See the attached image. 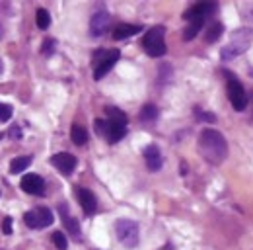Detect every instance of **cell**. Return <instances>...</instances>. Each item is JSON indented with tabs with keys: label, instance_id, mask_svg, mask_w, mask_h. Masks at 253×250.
I'll return each mask as SVG.
<instances>
[{
	"label": "cell",
	"instance_id": "obj_1",
	"mask_svg": "<svg viewBox=\"0 0 253 250\" xmlns=\"http://www.w3.org/2000/svg\"><path fill=\"white\" fill-rule=\"evenodd\" d=\"M199 153L203 155L205 161L212 164H220L228 157V143L220 131L206 127L199 135Z\"/></svg>",
	"mask_w": 253,
	"mask_h": 250
},
{
	"label": "cell",
	"instance_id": "obj_2",
	"mask_svg": "<svg viewBox=\"0 0 253 250\" xmlns=\"http://www.w3.org/2000/svg\"><path fill=\"white\" fill-rule=\"evenodd\" d=\"M164 34H166V28H164V26H154V28H150V30L144 34L142 47H144V51H146L150 57H162V55L168 51L166 41H164Z\"/></svg>",
	"mask_w": 253,
	"mask_h": 250
},
{
	"label": "cell",
	"instance_id": "obj_3",
	"mask_svg": "<svg viewBox=\"0 0 253 250\" xmlns=\"http://www.w3.org/2000/svg\"><path fill=\"white\" fill-rule=\"evenodd\" d=\"M115 236L125 248H135L139 244V225L131 219H119L115 223Z\"/></svg>",
	"mask_w": 253,
	"mask_h": 250
},
{
	"label": "cell",
	"instance_id": "obj_4",
	"mask_svg": "<svg viewBox=\"0 0 253 250\" xmlns=\"http://www.w3.org/2000/svg\"><path fill=\"white\" fill-rule=\"evenodd\" d=\"M95 133L105 137L109 143H117L126 135V123L113 119H95Z\"/></svg>",
	"mask_w": 253,
	"mask_h": 250
},
{
	"label": "cell",
	"instance_id": "obj_5",
	"mask_svg": "<svg viewBox=\"0 0 253 250\" xmlns=\"http://www.w3.org/2000/svg\"><path fill=\"white\" fill-rule=\"evenodd\" d=\"M249 41H251V34H249V32H245V30L236 32V34L232 36L230 43L222 49V59H224V61H230V59H234V57L245 53L247 47H249Z\"/></svg>",
	"mask_w": 253,
	"mask_h": 250
},
{
	"label": "cell",
	"instance_id": "obj_6",
	"mask_svg": "<svg viewBox=\"0 0 253 250\" xmlns=\"http://www.w3.org/2000/svg\"><path fill=\"white\" fill-rule=\"evenodd\" d=\"M24 221H26V225H28L30 229H45V227L53 225L55 215H53V211L47 209V207H37V209H33V211H28V213L24 215Z\"/></svg>",
	"mask_w": 253,
	"mask_h": 250
},
{
	"label": "cell",
	"instance_id": "obj_7",
	"mask_svg": "<svg viewBox=\"0 0 253 250\" xmlns=\"http://www.w3.org/2000/svg\"><path fill=\"white\" fill-rule=\"evenodd\" d=\"M228 98L236 111H243L247 107V92L243 90L241 82H237L236 78H232L228 82Z\"/></svg>",
	"mask_w": 253,
	"mask_h": 250
},
{
	"label": "cell",
	"instance_id": "obj_8",
	"mask_svg": "<svg viewBox=\"0 0 253 250\" xmlns=\"http://www.w3.org/2000/svg\"><path fill=\"white\" fill-rule=\"evenodd\" d=\"M51 164H53L57 170H61V174L70 176V174L74 172L78 161H76L74 155H68V153H57V155L51 157Z\"/></svg>",
	"mask_w": 253,
	"mask_h": 250
},
{
	"label": "cell",
	"instance_id": "obj_9",
	"mask_svg": "<svg viewBox=\"0 0 253 250\" xmlns=\"http://www.w3.org/2000/svg\"><path fill=\"white\" fill-rule=\"evenodd\" d=\"M119 57H121V53L117 51V49H111V51H107L103 57H101V61H99V65L95 67V71H94V78L95 80H99V78H103L115 65H117V61H119Z\"/></svg>",
	"mask_w": 253,
	"mask_h": 250
},
{
	"label": "cell",
	"instance_id": "obj_10",
	"mask_svg": "<svg viewBox=\"0 0 253 250\" xmlns=\"http://www.w3.org/2000/svg\"><path fill=\"white\" fill-rule=\"evenodd\" d=\"M22 190L32 196H43L45 194V180L39 174H26L20 182Z\"/></svg>",
	"mask_w": 253,
	"mask_h": 250
},
{
	"label": "cell",
	"instance_id": "obj_11",
	"mask_svg": "<svg viewBox=\"0 0 253 250\" xmlns=\"http://www.w3.org/2000/svg\"><path fill=\"white\" fill-rule=\"evenodd\" d=\"M214 10V4H206V2H201V4H195L193 8H189L183 18L187 22H206L208 14Z\"/></svg>",
	"mask_w": 253,
	"mask_h": 250
},
{
	"label": "cell",
	"instance_id": "obj_12",
	"mask_svg": "<svg viewBox=\"0 0 253 250\" xmlns=\"http://www.w3.org/2000/svg\"><path fill=\"white\" fill-rule=\"evenodd\" d=\"M59 213H61V219H63V223H64V227H66V231L72 234V238L74 240H80L82 238V231H80V225H78V221L68 213V207H66V203H61L59 205Z\"/></svg>",
	"mask_w": 253,
	"mask_h": 250
},
{
	"label": "cell",
	"instance_id": "obj_13",
	"mask_svg": "<svg viewBox=\"0 0 253 250\" xmlns=\"http://www.w3.org/2000/svg\"><path fill=\"white\" fill-rule=\"evenodd\" d=\"M107 30H109V14H107V12H95V14L92 16V22H90V32H92V36L99 37V36H103Z\"/></svg>",
	"mask_w": 253,
	"mask_h": 250
},
{
	"label": "cell",
	"instance_id": "obj_14",
	"mask_svg": "<svg viewBox=\"0 0 253 250\" xmlns=\"http://www.w3.org/2000/svg\"><path fill=\"white\" fill-rule=\"evenodd\" d=\"M76 196H78V201H80L82 209L86 211V215H92V213L97 211V199H95V196H94L90 190L80 188V190L76 192Z\"/></svg>",
	"mask_w": 253,
	"mask_h": 250
},
{
	"label": "cell",
	"instance_id": "obj_15",
	"mask_svg": "<svg viewBox=\"0 0 253 250\" xmlns=\"http://www.w3.org/2000/svg\"><path fill=\"white\" fill-rule=\"evenodd\" d=\"M144 161H146L148 170H152V172H158L162 168V162H164L162 153H160V149L156 145H150V147L144 149Z\"/></svg>",
	"mask_w": 253,
	"mask_h": 250
},
{
	"label": "cell",
	"instance_id": "obj_16",
	"mask_svg": "<svg viewBox=\"0 0 253 250\" xmlns=\"http://www.w3.org/2000/svg\"><path fill=\"white\" fill-rule=\"evenodd\" d=\"M142 26H137V24H119L115 30H113V39H126V37H133L137 34H141Z\"/></svg>",
	"mask_w": 253,
	"mask_h": 250
},
{
	"label": "cell",
	"instance_id": "obj_17",
	"mask_svg": "<svg viewBox=\"0 0 253 250\" xmlns=\"http://www.w3.org/2000/svg\"><path fill=\"white\" fill-rule=\"evenodd\" d=\"M70 139L74 141V145L82 147V145H86V143H88V133H86V129L82 127V125H72Z\"/></svg>",
	"mask_w": 253,
	"mask_h": 250
},
{
	"label": "cell",
	"instance_id": "obj_18",
	"mask_svg": "<svg viewBox=\"0 0 253 250\" xmlns=\"http://www.w3.org/2000/svg\"><path fill=\"white\" fill-rule=\"evenodd\" d=\"M30 164H32V157H16V159H12V162H10V172H12V174H20V172L26 170Z\"/></svg>",
	"mask_w": 253,
	"mask_h": 250
},
{
	"label": "cell",
	"instance_id": "obj_19",
	"mask_svg": "<svg viewBox=\"0 0 253 250\" xmlns=\"http://www.w3.org/2000/svg\"><path fill=\"white\" fill-rule=\"evenodd\" d=\"M203 26H205V22H189V26H187L185 32H183V39H185V41H191L193 37H197L199 32L203 30Z\"/></svg>",
	"mask_w": 253,
	"mask_h": 250
},
{
	"label": "cell",
	"instance_id": "obj_20",
	"mask_svg": "<svg viewBox=\"0 0 253 250\" xmlns=\"http://www.w3.org/2000/svg\"><path fill=\"white\" fill-rule=\"evenodd\" d=\"M35 22H37L39 30H47V28L51 26V14H49L45 8H39V10L35 12Z\"/></svg>",
	"mask_w": 253,
	"mask_h": 250
},
{
	"label": "cell",
	"instance_id": "obj_21",
	"mask_svg": "<svg viewBox=\"0 0 253 250\" xmlns=\"http://www.w3.org/2000/svg\"><path fill=\"white\" fill-rule=\"evenodd\" d=\"M139 117H141L142 121H154V119H158V107L152 106V104H146V106H142Z\"/></svg>",
	"mask_w": 253,
	"mask_h": 250
},
{
	"label": "cell",
	"instance_id": "obj_22",
	"mask_svg": "<svg viewBox=\"0 0 253 250\" xmlns=\"http://www.w3.org/2000/svg\"><path fill=\"white\" fill-rule=\"evenodd\" d=\"M222 34H224V26H222L220 22H216V24H212V26L208 28V32H206V41H208V43H214Z\"/></svg>",
	"mask_w": 253,
	"mask_h": 250
},
{
	"label": "cell",
	"instance_id": "obj_23",
	"mask_svg": "<svg viewBox=\"0 0 253 250\" xmlns=\"http://www.w3.org/2000/svg\"><path fill=\"white\" fill-rule=\"evenodd\" d=\"M51 240H53V244H55L59 250H66V248H68V238H66L64 232L55 231V232L51 234Z\"/></svg>",
	"mask_w": 253,
	"mask_h": 250
},
{
	"label": "cell",
	"instance_id": "obj_24",
	"mask_svg": "<svg viewBox=\"0 0 253 250\" xmlns=\"http://www.w3.org/2000/svg\"><path fill=\"white\" fill-rule=\"evenodd\" d=\"M105 111H107V119H113V121L126 123V115H125L121 109H117V107H107Z\"/></svg>",
	"mask_w": 253,
	"mask_h": 250
},
{
	"label": "cell",
	"instance_id": "obj_25",
	"mask_svg": "<svg viewBox=\"0 0 253 250\" xmlns=\"http://www.w3.org/2000/svg\"><path fill=\"white\" fill-rule=\"evenodd\" d=\"M0 107H2V115H0V119H2V123H8V119H10L12 113H14L12 106H10V104H2Z\"/></svg>",
	"mask_w": 253,
	"mask_h": 250
},
{
	"label": "cell",
	"instance_id": "obj_26",
	"mask_svg": "<svg viewBox=\"0 0 253 250\" xmlns=\"http://www.w3.org/2000/svg\"><path fill=\"white\" fill-rule=\"evenodd\" d=\"M55 47H57V41H55V39H45L41 51H43V55H51V53L55 51Z\"/></svg>",
	"mask_w": 253,
	"mask_h": 250
},
{
	"label": "cell",
	"instance_id": "obj_27",
	"mask_svg": "<svg viewBox=\"0 0 253 250\" xmlns=\"http://www.w3.org/2000/svg\"><path fill=\"white\" fill-rule=\"evenodd\" d=\"M2 231H4V234H12V217H4Z\"/></svg>",
	"mask_w": 253,
	"mask_h": 250
},
{
	"label": "cell",
	"instance_id": "obj_28",
	"mask_svg": "<svg viewBox=\"0 0 253 250\" xmlns=\"http://www.w3.org/2000/svg\"><path fill=\"white\" fill-rule=\"evenodd\" d=\"M195 111H197V115H199L201 119H206V121H214V119H216L214 113H205V111H201V109H195Z\"/></svg>",
	"mask_w": 253,
	"mask_h": 250
},
{
	"label": "cell",
	"instance_id": "obj_29",
	"mask_svg": "<svg viewBox=\"0 0 253 250\" xmlns=\"http://www.w3.org/2000/svg\"><path fill=\"white\" fill-rule=\"evenodd\" d=\"M245 18H247V20H251V22H253V6H251V8H249V10H247V12H245Z\"/></svg>",
	"mask_w": 253,
	"mask_h": 250
},
{
	"label": "cell",
	"instance_id": "obj_30",
	"mask_svg": "<svg viewBox=\"0 0 253 250\" xmlns=\"http://www.w3.org/2000/svg\"><path fill=\"white\" fill-rule=\"evenodd\" d=\"M8 135H14V137H20V129H12Z\"/></svg>",
	"mask_w": 253,
	"mask_h": 250
}]
</instances>
